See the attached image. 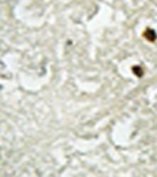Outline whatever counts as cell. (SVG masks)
<instances>
[{"instance_id":"cell-1","label":"cell","mask_w":157,"mask_h":177,"mask_svg":"<svg viewBox=\"0 0 157 177\" xmlns=\"http://www.w3.org/2000/svg\"><path fill=\"white\" fill-rule=\"evenodd\" d=\"M144 37L149 42H155L157 38V35L156 31L152 29H148L145 31L143 34Z\"/></svg>"},{"instance_id":"cell-2","label":"cell","mask_w":157,"mask_h":177,"mask_svg":"<svg viewBox=\"0 0 157 177\" xmlns=\"http://www.w3.org/2000/svg\"><path fill=\"white\" fill-rule=\"evenodd\" d=\"M133 72L137 76V77H141V76H143L144 72L143 69H142V68L140 67L139 65H136V66H134L132 69Z\"/></svg>"}]
</instances>
